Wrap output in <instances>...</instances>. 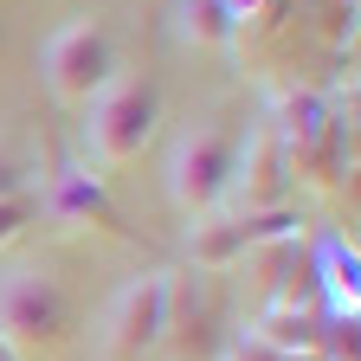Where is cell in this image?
<instances>
[{
	"mask_svg": "<svg viewBox=\"0 0 361 361\" xmlns=\"http://www.w3.org/2000/svg\"><path fill=\"white\" fill-rule=\"evenodd\" d=\"M155 123H161V84L142 65H116L110 84L84 104V155L97 168H129L155 142Z\"/></svg>",
	"mask_w": 361,
	"mask_h": 361,
	"instance_id": "6da1fadb",
	"label": "cell"
},
{
	"mask_svg": "<svg viewBox=\"0 0 361 361\" xmlns=\"http://www.w3.org/2000/svg\"><path fill=\"white\" fill-rule=\"evenodd\" d=\"M239 129H245V123H194V129L174 135L168 168H161V188H168V200L188 213V219L226 207L233 161H239Z\"/></svg>",
	"mask_w": 361,
	"mask_h": 361,
	"instance_id": "7a4b0ae2",
	"label": "cell"
},
{
	"mask_svg": "<svg viewBox=\"0 0 361 361\" xmlns=\"http://www.w3.org/2000/svg\"><path fill=\"white\" fill-rule=\"evenodd\" d=\"M110 71H116V39L97 13H71L39 52V78L52 90V104H65V110H84L110 84Z\"/></svg>",
	"mask_w": 361,
	"mask_h": 361,
	"instance_id": "3957f363",
	"label": "cell"
},
{
	"mask_svg": "<svg viewBox=\"0 0 361 361\" xmlns=\"http://www.w3.org/2000/svg\"><path fill=\"white\" fill-rule=\"evenodd\" d=\"M71 329V297L45 264H13L0 278V342H7L20 361L32 348H59Z\"/></svg>",
	"mask_w": 361,
	"mask_h": 361,
	"instance_id": "277c9868",
	"label": "cell"
},
{
	"mask_svg": "<svg viewBox=\"0 0 361 361\" xmlns=\"http://www.w3.org/2000/svg\"><path fill=\"white\" fill-rule=\"evenodd\" d=\"M161 316H168V271L129 278L97 323V355L104 361H149L161 348Z\"/></svg>",
	"mask_w": 361,
	"mask_h": 361,
	"instance_id": "5b68a950",
	"label": "cell"
},
{
	"mask_svg": "<svg viewBox=\"0 0 361 361\" xmlns=\"http://www.w3.org/2000/svg\"><path fill=\"white\" fill-rule=\"evenodd\" d=\"M290 194V149L284 129L258 116L252 129H239V161H233V188H226V207L233 213H278Z\"/></svg>",
	"mask_w": 361,
	"mask_h": 361,
	"instance_id": "8992f818",
	"label": "cell"
},
{
	"mask_svg": "<svg viewBox=\"0 0 361 361\" xmlns=\"http://www.w3.org/2000/svg\"><path fill=\"white\" fill-rule=\"evenodd\" d=\"M290 213H233V207H213L200 219H188V258L194 271H226V264H239L245 252L271 245V239H290Z\"/></svg>",
	"mask_w": 361,
	"mask_h": 361,
	"instance_id": "52a82bcc",
	"label": "cell"
},
{
	"mask_svg": "<svg viewBox=\"0 0 361 361\" xmlns=\"http://www.w3.org/2000/svg\"><path fill=\"white\" fill-rule=\"evenodd\" d=\"M161 348L174 361H219V310L207 297V278H200V271H168Z\"/></svg>",
	"mask_w": 361,
	"mask_h": 361,
	"instance_id": "ba28073f",
	"label": "cell"
},
{
	"mask_svg": "<svg viewBox=\"0 0 361 361\" xmlns=\"http://www.w3.org/2000/svg\"><path fill=\"white\" fill-rule=\"evenodd\" d=\"M39 213L59 226H110V200H104V174L90 168H59L39 188Z\"/></svg>",
	"mask_w": 361,
	"mask_h": 361,
	"instance_id": "9c48e42d",
	"label": "cell"
},
{
	"mask_svg": "<svg viewBox=\"0 0 361 361\" xmlns=\"http://www.w3.org/2000/svg\"><path fill=\"white\" fill-rule=\"evenodd\" d=\"M174 32L194 52H233L245 32V13L239 0H174Z\"/></svg>",
	"mask_w": 361,
	"mask_h": 361,
	"instance_id": "30bf717a",
	"label": "cell"
},
{
	"mask_svg": "<svg viewBox=\"0 0 361 361\" xmlns=\"http://www.w3.org/2000/svg\"><path fill=\"white\" fill-rule=\"evenodd\" d=\"M32 174H39L32 149L20 142L13 129H0V200H13V194H32Z\"/></svg>",
	"mask_w": 361,
	"mask_h": 361,
	"instance_id": "8fae6325",
	"label": "cell"
},
{
	"mask_svg": "<svg viewBox=\"0 0 361 361\" xmlns=\"http://www.w3.org/2000/svg\"><path fill=\"white\" fill-rule=\"evenodd\" d=\"M32 219H39V194H13V200H0V252H7Z\"/></svg>",
	"mask_w": 361,
	"mask_h": 361,
	"instance_id": "7c38bea8",
	"label": "cell"
},
{
	"mask_svg": "<svg viewBox=\"0 0 361 361\" xmlns=\"http://www.w3.org/2000/svg\"><path fill=\"white\" fill-rule=\"evenodd\" d=\"M226 361H297V348H278V342H264V336L252 329V336L233 342V355H226Z\"/></svg>",
	"mask_w": 361,
	"mask_h": 361,
	"instance_id": "4fadbf2b",
	"label": "cell"
},
{
	"mask_svg": "<svg viewBox=\"0 0 361 361\" xmlns=\"http://www.w3.org/2000/svg\"><path fill=\"white\" fill-rule=\"evenodd\" d=\"M0 361H20V355H13V348H7V342H0Z\"/></svg>",
	"mask_w": 361,
	"mask_h": 361,
	"instance_id": "5bb4252c",
	"label": "cell"
},
{
	"mask_svg": "<svg viewBox=\"0 0 361 361\" xmlns=\"http://www.w3.org/2000/svg\"><path fill=\"white\" fill-rule=\"evenodd\" d=\"M0 45H7V20H0Z\"/></svg>",
	"mask_w": 361,
	"mask_h": 361,
	"instance_id": "9a60e30c",
	"label": "cell"
}]
</instances>
